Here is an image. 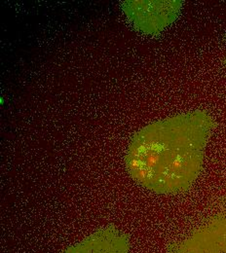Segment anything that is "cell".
Returning <instances> with one entry per match:
<instances>
[{
    "label": "cell",
    "mask_w": 226,
    "mask_h": 253,
    "mask_svg": "<svg viewBox=\"0 0 226 253\" xmlns=\"http://www.w3.org/2000/svg\"><path fill=\"white\" fill-rule=\"evenodd\" d=\"M181 7V1H125L121 4L134 28L147 35H157L171 26Z\"/></svg>",
    "instance_id": "7a4b0ae2"
},
{
    "label": "cell",
    "mask_w": 226,
    "mask_h": 253,
    "mask_svg": "<svg viewBox=\"0 0 226 253\" xmlns=\"http://www.w3.org/2000/svg\"><path fill=\"white\" fill-rule=\"evenodd\" d=\"M167 253H226V212L203 223L171 245Z\"/></svg>",
    "instance_id": "3957f363"
},
{
    "label": "cell",
    "mask_w": 226,
    "mask_h": 253,
    "mask_svg": "<svg viewBox=\"0 0 226 253\" xmlns=\"http://www.w3.org/2000/svg\"></svg>",
    "instance_id": "5b68a950"
},
{
    "label": "cell",
    "mask_w": 226,
    "mask_h": 253,
    "mask_svg": "<svg viewBox=\"0 0 226 253\" xmlns=\"http://www.w3.org/2000/svg\"><path fill=\"white\" fill-rule=\"evenodd\" d=\"M215 125L207 111L194 110L143 126L134 134L126 151L130 176L157 194L187 191L201 173Z\"/></svg>",
    "instance_id": "6da1fadb"
},
{
    "label": "cell",
    "mask_w": 226,
    "mask_h": 253,
    "mask_svg": "<svg viewBox=\"0 0 226 253\" xmlns=\"http://www.w3.org/2000/svg\"><path fill=\"white\" fill-rule=\"evenodd\" d=\"M63 253H132L129 237L119 228L109 225L100 228L70 246Z\"/></svg>",
    "instance_id": "277c9868"
}]
</instances>
